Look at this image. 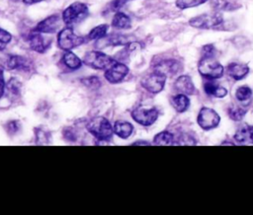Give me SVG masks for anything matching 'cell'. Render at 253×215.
I'll return each instance as SVG.
<instances>
[{"label": "cell", "instance_id": "7", "mask_svg": "<svg viewBox=\"0 0 253 215\" xmlns=\"http://www.w3.org/2000/svg\"><path fill=\"white\" fill-rule=\"evenodd\" d=\"M220 121L218 113L210 108H202L197 116V122L204 130H211L215 128Z\"/></svg>", "mask_w": 253, "mask_h": 215}, {"label": "cell", "instance_id": "16", "mask_svg": "<svg viewBox=\"0 0 253 215\" xmlns=\"http://www.w3.org/2000/svg\"><path fill=\"white\" fill-rule=\"evenodd\" d=\"M227 74L234 80L243 79L249 72V67L246 64L231 62L227 65Z\"/></svg>", "mask_w": 253, "mask_h": 215}, {"label": "cell", "instance_id": "19", "mask_svg": "<svg viewBox=\"0 0 253 215\" xmlns=\"http://www.w3.org/2000/svg\"><path fill=\"white\" fill-rule=\"evenodd\" d=\"M211 4L216 11H232L239 8L237 0H211Z\"/></svg>", "mask_w": 253, "mask_h": 215}, {"label": "cell", "instance_id": "27", "mask_svg": "<svg viewBox=\"0 0 253 215\" xmlns=\"http://www.w3.org/2000/svg\"><path fill=\"white\" fill-rule=\"evenodd\" d=\"M247 110L243 108L239 107H231L228 108V115L232 120L239 121L243 118V116L246 114Z\"/></svg>", "mask_w": 253, "mask_h": 215}, {"label": "cell", "instance_id": "1", "mask_svg": "<svg viewBox=\"0 0 253 215\" xmlns=\"http://www.w3.org/2000/svg\"><path fill=\"white\" fill-rule=\"evenodd\" d=\"M87 130L100 141H110L112 139L114 129L109 120L103 116H96L90 119L86 125Z\"/></svg>", "mask_w": 253, "mask_h": 215}, {"label": "cell", "instance_id": "29", "mask_svg": "<svg viewBox=\"0 0 253 215\" xmlns=\"http://www.w3.org/2000/svg\"><path fill=\"white\" fill-rule=\"evenodd\" d=\"M131 42L126 36H122V35H116L112 36L110 38H108V43L112 45H126Z\"/></svg>", "mask_w": 253, "mask_h": 215}, {"label": "cell", "instance_id": "13", "mask_svg": "<svg viewBox=\"0 0 253 215\" xmlns=\"http://www.w3.org/2000/svg\"><path fill=\"white\" fill-rule=\"evenodd\" d=\"M29 44L30 47L40 53L44 52L50 45L51 39L48 37H45L42 35V33L39 32H33L29 36Z\"/></svg>", "mask_w": 253, "mask_h": 215}, {"label": "cell", "instance_id": "34", "mask_svg": "<svg viewBox=\"0 0 253 215\" xmlns=\"http://www.w3.org/2000/svg\"><path fill=\"white\" fill-rule=\"evenodd\" d=\"M215 47L212 44H207L204 45L202 48V56L207 57H214L215 55Z\"/></svg>", "mask_w": 253, "mask_h": 215}, {"label": "cell", "instance_id": "26", "mask_svg": "<svg viewBox=\"0 0 253 215\" xmlns=\"http://www.w3.org/2000/svg\"><path fill=\"white\" fill-rule=\"evenodd\" d=\"M235 97L239 102L248 101L252 97V90L247 86H241L236 90Z\"/></svg>", "mask_w": 253, "mask_h": 215}, {"label": "cell", "instance_id": "8", "mask_svg": "<svg viewBox=\"0 0 253 215\" xmlns=\"http://www.w3.org/2000/svg\"><path fill=\"white\" fill-rule=\"evenodd\" d=\"M131 117L135 122L142 126H150L158 117V110L156 108H145L139 107L131 111Z\"/></svg>", "mask_w": 253, "mask_h": 215}, {"label": "cell", "instance_id": "14", "mask_svg": "<svg viewBox=\"0 0 253 215\" xmlns=\"http://www.w3.org/2000/svg\"><path fill=\"white\" fill-rule=\"evenodd\" d=\"M234 140L239 144H253V126L242 124L234 134Z\"/></svg>", "mask_w": 253, "mask_h": 215}, {"label": "cell", "instance_id": "5", "mask_svg": "<svg viewBox=\"0 0 253 215\" xmlns=\"http://www.w3.org/2000/svg\"><path fill=\"white\" fill-rule=\"evenodd\" d=\"M115 62L116 60L111 56L96 50L88 51L83 58V63L90 66L91 68L100 69V70H107Z\"/></svg>", "mask_w": 253, "mask_h": 215}, {"label": "cell", "instance_id": "38", "mask_svg": "<svg viewBox=\"0 0 253 215\" xmlns=\"http://www.w3.org/2000/svg\"><path fill=\"white\" fill-rule=\"evenodd\" d=\"M5 89H6V85H5V81H4V70L0 66V99L4 95Z\"/></svg>", "mask_w": 253, "mask_h": 215}, {"label": "cell", "instance_id": "24", "mask_svg": "<svg viewBox=\"0 0 253 215\" xmlns=\"http://www.w3.org/2000/svg\"><path fill=\"white\" fill-rule=\"evenodd\" d=\"M109 26L106 24L103 25H99L97 27H95L87 36V38L89 40H93V39H100L102 37H104L107 35Z\"/></svg>", "mask_w": 253, "mask_h": 215}, {"label": "cell", "instance_id": "39", "mask_svg": "<svg viewBox=\"0 0 253 215\" xmlns=\"http://www.w3.org/2000/svg\"><path fill=\"white\" fill-rule=\"evenodd\" d=\"M40 1H42V0H24V2L26 4H34V3H38Z\"/></svg>", "mask_w": 253, "mask_h": 215}, {"label": "cell", "instance_id": "17", "mask_svg": "<svg viewBox=\"0 0 253 215\" xmlns=\"http://www.w3.org/2000/svg\"><path fill=\"white\" fill-rule=\"evenodd\" d=\"M7 66L11 70L28 71L31 68V62L22 55H11L7 60Z\"/></svg>", "mask_w": 253, "mask_h": 215}, {"label": "cell", "instance_id": "36", "mask_svg": "<svg viewBox=\"0 0 253 215\" xmlns=\"http://www.w3.org/2000/svg\"><path fill=\"white\" fill-rule=\"evenodd\" d=\"M177 144H183V145H193L196 144V140L193 139L189 134L184 133L182 135H180V137L178 138V142Z\"/></svg>", "mask_w": 253, "mask_h": 215}, {"label": "cell", "instance_id": "21", "mask_svg": "<svg viewBox=\"0 0 253 215\" xmlns=\"http://www.w3.org/2000/svg\"><path fill=\"white\" fill-rule=\"evenodd\" d=\"M112 25L117 29H129L131 26L129 17L121 12H118L117 14H115L112 21Z\"/></svg>", "mask_w": 253, "mask_h": 215}, {"label": "cell", "instance_id": "2", "mask_svg": "<svg viewBox=\"0 0 253 215\" xmlns=\"http://www.w3.org/2000/svg\"><path fill=\"white\" fill-rule=\"evenodd\" d=\"M222 15L217 12H212L209 14H202L200 16L194 17L189 21V25L196 29L210 30V29H223L224 25Z\"/></svg>", "mask_w": 253, "mask_h": 215}, {"label": "cell", "instance_id": "30", "mask_svg": "<svg viewBox=\"0 0 253 215\" xmlns=\"http://www.w3.org/2000/svg\"><path fill=\"white\" fill-rule=\"evenodd\" d=\"M81 83L87 87V88H91V89H97L101 86V81L98 77L96 76H91V77H85L83 79H81Z\"/></svg>", "mask_w": 253, "mask_h": 215}, {"label": "cell", "instance_id": "4", "mask_svg": "<svg viewBox=\"0 0 253 215\" xmlns=\"http://www.w3.org/2000/svg\"><path fill=\"white\" fill-rule=\"evenodd\" d=\"M88 15V7L81 2H74L69 5L62 13V21L67 26L80 23Z\"/></svg>", "mask_w": 253, "mask_h": 215}, {"label": "cell", "instance_id": "37", "mask_svg": "<svg viewBox=\"0 0 253 215\" xmlns=\"http://www.w3.org/2000/svg\"><path fill=\"white\" fill-rule=\"evenodd\" d=\"M227 95V90L223 87H220V86H215L214 88V91L212 93V96L215 97V98H223Z\"/></svg>", "mask_w": 253, "mask_h": 215}, {"label": "cell", "instance_id": "22", "mask_svg": "<svg viewBox=\"0 0 253 215\" xmlns=\"http://www.w3.org/2000/svg\"><path fill=\"white\" fill-rule=\"evenodd\" d=\"M174 135L169 131H162L156 134L153 138V143L155 145H172L174 144Z\"/></svg>", "mask_w": 253, "mask_h": 215}, {"label": "cell", "instance_id": "20", "mask_svg": "<svg viewBox=\"0 0 253 215\" xmlns=\"http://www.w3.org/2000/svg\"><path fill=\"white\" fill-rule=\"evenodd\" d=\"M171 104L178 112H184L190 106V100L185 94H177L171 99Z\"/></svg>", "mask_w": 253, "mask_h": 215}, {"label": "cell", "instance_id": "3", "mask_svg": "<svg viewBox=\"0 0 253 215\" xmlns=\"http://www.w3.org/2000/svg\"><path fill=\"white\" fill-rule=\"evenodd\" d=\"M198 69L200 74L209 80L219 79L223 76V66L214 59V57L202 56Z\"/></svg>", "mask_w": 253, "mask_h": 215}, {"label": "cell", "instance_id": "33", "mask_svg": "<svg viewBox=\"0 0 253 215\" xmlns=\"http://www.w3.org/2000/svg\"><path fill=\"white\" fill-rule=\"evenodd\" d=\"M63 137L69 142H74L77 140L76 131L71 127H65L63 129Z\"/></svg>", "mask_w": 253, "mask_h": 215}, {"label": "cell", "instance_id": "35", "mask_svg": "<svg viewBox=\"0 0 253 215\" xmlns=\"http://www.w3.org/2000/svg\"><path fill=\"white\" fill-rule=\"evenodd\" d=\"M5 127H6V130L10 134H14V133L18 132V130L20 129V123L17 120H10L6 123Z\"/></svg>", "mask_w": 253, "mask_h": 215}, {"label": "cell", "instance_id": "28", "mask_svg": "<svg viewBox=\"0 0 253 215\" xmlns=\"http://www.w3.org/2000/svg\"><path fill=\"white\" fill-rule=\"evenodd\" d=\"M208 0H177L176 6L179 9H187L199 6L201 4H204Z\"/></svg>", "mask_w": 253, "mask_h": 215}, {"label": "cell", "instance_id": "12", "mask_svg": "<svg viewBox=\"0 0 253 215\" xmlns=\"http://www.w3.org/2000/svg\"><path fill=\"white\" fill-rule=\"evenodd\" d=\"M181 68H182L181 63L175 59H165L157 62L154 65V71L166 77L177 74L181 70Z\"/></svg>", "mask_w": 253, "mask_h": 215}, {"label": "cell", "instance_id": "9", "mask_svg": "<svg viewBox=\"0 0 253 215\" xmlns=\"http://www.w3.org/2000/svg\"><path fill=\"white\" fill-rule=\"evenodd\" d=\"M166 78H167L166 76L153 71L151 74L145 76L142 79L141 85L149 93L157 94L163 90V88L165 86Z\"/></svg>", "mask_w": 253, "mask_h": 215}, {"label": "cell", "instance_id": "10", "mask_svg": "<svg viewBox=\"0 0 253 215\" xmlns=\"http://www.w3.org/2000/svg\"><path fill=\"white\" fill-rule=\"evenodd\" d=\"M128 73V68L122 62L116 61L105 72V78L112 84L121 82Z\"/></svg>", "mask_w": 253, "mask_h": 215}, {"label": "cell", "instance_id": "32", "mask_svg": "<svg viewBox=\"0 0 253 215\" xmlns=\"http://www.w3.org/2000/svg\"><path fill=\"white\" fill-rule=\"evenodd\" d=\"M36 137L38 144H45L49 141V133L45 132L43 129L38 128L36 130Z\"/></svg>", "mask_w": 253, "mask_h": 215}, {"label": "cell", "instance_id": "31", "mask_svg": "<svg viewBox=\"0 0 253 215\" xmlns=\"http://www.w3.org/2000/svg\"><path fill=\"white\" fill-rule=\"evenodd\" d=\"M11 34L0 28V50H3L6 47V45L11 41Z\"/></svg>", "mask_w": 253, "mask_h": 215}, {"label": "cell", "instance_id": "6", "mask_svg": "<svg viewBox=\"0 0 253 215\" xmlns=\"http://www.w3.org/2000/svg\"><path fill=\"white\" fill-rule=\"evenodd\" d=\"M84 38L76 35L71 28H65L58 34L57 43L58 46L63 50H71L82 43H84Z\"/></svg>", "mask_w": 253, "mask_h": 215}, {"label": "cell", "instance_id": "25", "mask_svg": "<svg viewBox=\"0 0 253 215\" xmlns=\"http://www.w3.org/2000/svg\"><path fill=\"white\" fill-rule=\"evenodd\" d=\"M7 92L12 97H18L21 93V82L16 78H11L6 86Z\"/></svg>", "mask_w": 253, "mask_h": 215}, {"label": "cell", "instance_id": "15", "mask_svg": "<svg viewBox=\"0 0 253 215\" xmlns=\"http://www.w3.org/2000/svg\"><path fill=\"white\" fill-rule=\"evenodd\" d=\"M174 87L177 92L185 95H192L195 92V86L191 77L182 75L178 77L174 83Z\"/></svg>", "mask_w": 253, "mask_h": 215}, {"label": "cell", "instance_id": "40", "mask_svg": "<svg viewBox=\"0 0 253 215\" xmlns=\"http://www.w3.org/2000/svg\"><path fill=\"white\" fill-rule=\"evenodd\" d=\"M132 145H149V143L148 142H146V141H143V142H134V143H132Z\"/></svg>", "mask_w": 253, "mask_h": 215}, {"label": "cell", "instance_id": "23", "mask_svg": "<svg viewBox=\"0 0 253 215\" xmlns=\"http://www.w3.org/2000/svg\"><path fill=\"white\" fill-rule=\"evenodd\" d=\"M62 60H63L64 64L69 69H72V70H76V69L80 68L81 65H82V61L80 60V58L72 52H66L63 55Z\"/></svg>", "mask_w": 253, "mask_h": 215}, {"label": "cell", "instance_id": "18", "mask_svg": "<svg viewBox=\"0 0 253 215\" xmlns=\"http://www.w3.org/2000/svg\"><path fill=\"white\" fill-rule=\"evenodd\" d=\"M113 129H114V133L116 135H118L119 137H121L123 139H126L131 135V133L133 131V126L131 123H129L127 121L118 120L115 122Z\"/></svg>", "mask_w": 253, "mask_h": 215}, {"label": "cell", "instance_id": "11", "mask_svg": "<svg viewBox=\"0 0 253 215\" xmlns=\"http://www.w3.org/2000/svg\"><path fill=\"white\" fill-rule=\"evenodd\" d=\"M62 18H60L58 15H51L44 20L41 21L36 28L34 29L35 32H39L42 34H51L55 33L61 26Z\"/></svg>", "mask_w": 253, "mask_h": 215}]
</instances>
